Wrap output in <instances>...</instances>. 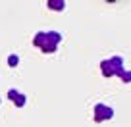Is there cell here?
<instances>
[{
  "label": "cell",
  "instance_id": "3957f363",
  "mask_svg": "<svg viewBox=\"0 0 131 127\" xmlns=\"http://www.w3.org/2000/svg\"><path fill=\"white\" fill-rule=\"evenodd\" d=\"M100 71H102L104 77H112V75H116V67H114V64L110 62V58L100 62Z\"/></svg>",
  "mask_w": 131,
  "mask_h": 127
},
{
  "label": "cell",
  "instance_id": "7a4b0ae2",
  "mask_svg": "<svg viewBox=\"0 0 131 127\" xmlns=\"http://www.w3.org/2000/svg\"><path fill=\"white\" fill-rule=\"evenodd\" d=\"M114 118V110H112L110 106H106V104L98 102L94 104V121L100 123V121H108V119Z\"/></svg>",
  "mask_w": 131,
  "mask_h": 127
},
{
  "label": "cell",
  "instance_id": "6da1fadb",
  "mask_svg": "<svg viewBox=\"0 0 131 127\" xmlns=\"http://www.w3.org/2000/svg\"><path fill=\"white\" fill-rule=\"evenodd\" d=\"M62 41V35L56 33V31H39L33 39V44L37 46L39 50H42L45 54H52L58 50V44Z\"/></svg>",
  "mask_w": 131,
  "mask_h": 127
},
{
  "label": "cell",
  "instance_id": "5b68a950",
  "mask_svg": "<svg viewBox=\"0 0 131 127\" xmlns=\"http://www.w3.org/2000/svg\"><path fill=\"white\" fill-rule=\"evenodd\" d=\"M25 102H27V96H25L23 93H19V96L14 100V104H16L17 108H23V106H25Z\"/></svg>",
  "mask_w": 131,
  "mask_h": 127
},
{
  "label": "cell",
  "instance_id": "8992f818",
  "mask_svg": "<svg viewBox=\"0 0 131 127\" xmlns=\"http://www.w3.org/2000/svg\"><path fill=\"white\" fill-rule=\"evenodd\" d=\"M17 64H19V56H16V54L8 56V66H10V67H16Z\"/></svg>",
  "mask_w": 131,
  "mask_h": 127
},
{
  "label": "cell",
  "instance_id": "277c9868",
  "mask_svg": "<svg viewBox=\"0 0 131 127\" xmlns=\"http://www.w3.org/2000/svg\"><path fill=\"white\" fill-rule=\"evenodd\" d=\"M46 6H48L50 10H54V12H62V10L66 8V0H48Z\"/></svg>",
  "mask_w": 131,
  "mask_h": 127
},
{
  "label": "cell",
  "instance_id": "52a82bcc",
  "mask_svg": "<svg viewBox=\"0 0 131 127\" xmlns=\"http://www.w3.org/2000/svg\"><path fill=\"white\" fill-rule=\"evenodd\" d=\"M17 96H19V90H17V89H10V90H8V98L12 100V102L17 98Z\"/></svg>",
  "mask_w": 131,
  "mask_h": 127
},
{
  "label": "cell",
  "instance_id": "ba28073f",
  "mask_svg": "<svg viewBox=\"0 0 131 127\" xmlns=\"http://www.w3.org/2000/svg\"><path fill=\"white\" fill-rule=\"evenodd\" d=\"M119 79H122V81L123 83H131V71H123V73H122V77H119Z\"/></svg>",
  "mask_w": 131,
  "mask_h": 127
}]
</instances>
